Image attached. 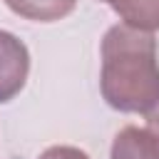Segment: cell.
Segmentation results:
<instances>
[{"instance_id": "6da1fadb", "label": "cell", "mask_w": 159, "mask_h": 159, "mask_svg": "<svg viewBox=\"0 0 159 159\" xmlns=\"http://www.w3.org/2000/svg\"><path fill=\"white\" fill-rule=\"evenodd\" d=\"M99 89L117 112L147 114L159 102V50L154 32L112 25L102 37Z\"/></svg>"}, {"instance_id": "7a4b0ae2", "label": "cell", "mask_w": 159, "mask_h": 159, "mask_svg": "<svg viewBox=\"0 0 159 159\" xmlns=\"http://www.w3.org/2000/svg\"><path fill=\"white\" fill-rule=\"evenodd\" d=\"M30 75V52L25 42L7 32L0 30V104L15 99Z\"/></svg>"}, {"instance_id": "3957f363", "label": "cell", "mask_w": 159, "mask_h": 159, "mask_svg": "<svg viewBox=\"0 0 159 159\" xmlns=\"http://www.w3.org/2000/svg\"><path fill=\"white\" fill-rule=\"evenodd\" d=\"M109 159H159V139L142 127H124L112 142Z\"/></svg>"}, {"instance_id": "277c9868", "label": "cell", "mask_w": 159, "mask_h": 159, "mask_svg": "<svg viewBox=\"0 0 159 159\" xmlns=\"http://www.w3.org/2000/svg\"><path fill=\"white\" fill-rule=\"evenodd\" d=\"M5 5L25 20L57 22L77 7V0H5Z\"/></svg>"}, {"instance_id": "5b68a950", "label": "cell", "mask_w": 159, "mask_h": 159, "mask_svg": "<svg viewBox=\"0 0 159 159\" xmlns=\"http://www.w3.org/2000/svg\"><path fill=\"white\" fill-rule=\"evenodd\" d=\"M114 12L122 17L124 25H132L137 30H159V0H127L114 5Z\"/></svg>"}, {"instance_id": "8992f818", "label": "cell", "mask_w": 159, "mask_h": 159, "mask_svg": "<svg viewBox=\"0 0 159 159\" xmlns=\"http://www.w3.org/2000/svg\"><path fill=\"white\" fill-rule=\"evenodd\" d=\"M40 159H89L82 149L77 147H70V144H57V147H50L40 154Z\"/></svg>"}, {"instance_id": "52a82bcc", "label": "cell", "mask_w": 159, "mask_h": 159, "mask_svg": "<svg viewBox=\"0 0 159 159\" xmlns=\"http://www.w3.org/2000/svg\"><path fill=\"white\" fill-rule=\"evenodd\" d=\"M147 129H149V132L159 139V102H157V104L147 112Z\"/></svg>"}, {"instance_id": "ba28073f", "label": "cell", "mask_w": 159, "mask_h": 159, "mask_svg": "<svg viewBox=\"0 0 159 159\" xmlns=\"http://www.w3.org/2000/svg\"><path fill=\"white\" fill-rule=\"evenodd\" d=\"M102 2H107V5H112V7H114V5H119V2H127V0H102Z\"/></svg>"}]
</instances>
